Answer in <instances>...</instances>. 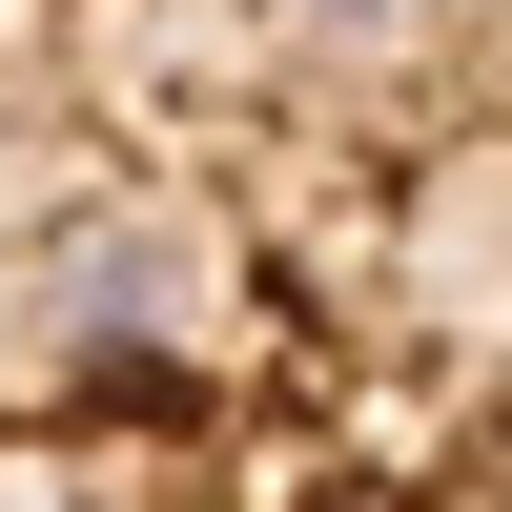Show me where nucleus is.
<instances>
[{
  "label": "nucleus",
  "mask_w": 512,
  "mask_h": 512,
  "mask_svg": "<svg viewBox=\"0 0 512 512\" xmlns=\"http://www.w3.org/2000/svg\"><path fill=\"white\" fill-rule=\"evenodd\" d=\"M492 0H0V492H492Z\"/></svg>",
  "instance_id": "f257e3e1"
}]
</instances>
